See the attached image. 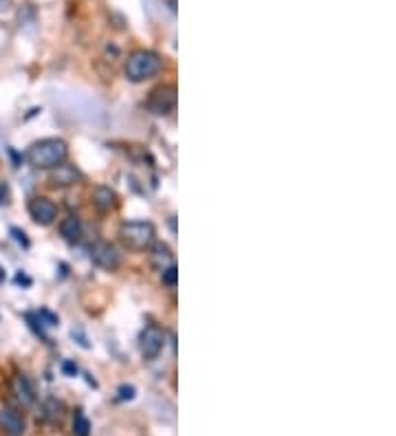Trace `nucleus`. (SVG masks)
<instances>
[{"label":"nucleus","instance_id":"1","mask_svg":"<svg viewBox=\"0 0 396 436\" xmlns=\"http://www.w3.org/2000/svg\"><path fill=\"white\" fill-rule=\"evenodd\" d=\"M69 156V146L62 139H42L29 148L27 161L37 170H53L59 164H64Z\"/></svg>","mask_w":396,"mask_h":436},{"label":"nucleus","instance_id":"7","mask_svg":"<svg viewBox=\"0 0 396 436\" xmlns=\"http://www.w3.org/2000/svg\"><path fill=\"white\" fill-rule=\"evenodd\" d=\"M29 214L37 225H51L55 221V216H57V207H55L53 201H49V198L37 196L29 203Z\"/></svg>","mask_w":396,"mask_h":436},{"label":"nucleus","instance_id":"8","mask_svg":"<svg viewBox=\"0 0 396 436\" xmlns=\"http://www.w3.org/2000/svg\"><path fill=\"white\" fill-rule=\"evenodd\" d=\"M0 428L5 430L7 436H23L25 434L23 414L16 412L13 408H3L0 410Z\"/></svg>","mask_w":396,"mask_h":436},{"label":"nucleus","instance_id":"11","mask_svg":"<svg viewBox=\"0 0 396 436\" xmlns=\"http://www.w3.org/2000/svg\"><path fill=\"white\" fill-rule=\"evenodd\" d=\"M150 263H152V267H154L158 273L168 271L170 267H176V260H174V256H172V251H170L168 245H156V247L152 249Z\"/></svg>","mask_w":396,"mask_h":436},{"label":"nucleus","instance_id":"16","mask_svg":"<svg viewBox=\"0 0 396 436\" xmlns=\"http://www.w3.org/2000/svg\"><path fill=\"white\" fill-rule=\"evenodd\" d=\"M59 408H62V406H59L55 399H49L47 406H45V412H47L45 416H49V419H53V421L59 419Z\"/></svg>","mask_w":396,"mask_h":436},{"label":"nucleus","instance_id":"18","mask_svg":"<svg viewBox=\"0 0 396 436\" xmlns=\"http://www.w3.org/2000/svg\"><path fill=\"white\" fill-rule=\"evenodd\" d=\"M11 234H13V238L16 241L23 245V247H29V238H27V234L25 231H20L18 227H11Z\"/></svg>","mask_w":396,"mask_h":436},{"label":"nucleus","instance_id":"10","mask_svg":"<svg viewBox=\"0 0 396 436\" xmlns=\"http://www.w3.org/2000/svg\"><path fill=\"white\" fill-rule=\"evenodd\" d=\"M79 178H82V174H79V170L75 166H66V164H59L51 176V183L55 188H69V185H75Z\"/></svg>","mask_w":396,"mask_h":436},{"label":"nucleus","instance_id":"15","mask_svg":"<svg viewBox=\"0 0 396 436\" xmlns=\"http://www.w3.org/2000/svg\"><path fill=\"white\" fill-rule=\"evenodd\" d=\"M35 315H37L40 324H45V326H57V317H55L51 311H47V309H40Z\"/></svg>","mask_w":396,"mask_h":436},{"label":"nucleus","instance_id":"12","mask_svg":"<svg viewBox=\"0 0 396 436\" xmlns=\"http://www.w3.org/2000/svg\"><path fill=\"white\" fill-rule=\"evenodd\" d=\"M93 205H95L99 212H110V210H115V207H117V194H115V190H110V188H106V185L95 188V192H93Z\"/></svg>","mask_w":396,"mask_h":436},{"label":"nucleus","instance_id":"19","mask_svg":"<svg viewBox=\"0 0 396 436\" xmlns=\"http://www.w3.org/2000/svg\"><path fill=\"white\" fill-rule=\"evenodd\" d=\"M132 396H134V388L132 386H122V388H119V399H122V401L132 399Z\"/></svg>","mask_w":396,"mask_h":436},{"label":"nucleus","instance_id":"22","mask_svg":"<svg viewBox=\"0 0 396 436\" xmlns=\"http://www.w3.org/2000/svg\"><path fill=\"white\" fill-rule=\"evenodd\" d=\"M3 282H5V269L0 267V285H3Z\"/></svg>","mask_w":396,"mask_h":436},{"label":"nucleus","instance_id":"17","mask_svg":"<svg viewBox=\"0 0 396 436\" xmlns=\"http://www.w3.org/2000/svg\"><path fill=\"white\" fill-rule=\"evenodd\" d=\"M161 280H163V285H168V287H176V267H170L168 271H163V273H161Z\"/></svg>","mask_w":396,"mask_h":436},{"label":"nucleus","instance_id":"20","mask_svg":"<svg viewBox=\"0 0 396 436\" xmlns=\"http://www.w3.org/2000/svg\"><path fill=\"white\" fill-rule=\"evenodd\" d=\"M5 203H9V190L5 183H0V205H5Z\"/></svg>","mask_w":396,"mask_h":436},{"label":"nucleus","instance_id":"4","mask_svg":"<svg viewBox=\"0 0 396 436\" xmlns=\"http://www.w3.org/2000/svg\"><path fill=\"white\" fill-rule=\"evenodd\" d=\"M148 108L154 115H168L176 108V86L168 84V86H158L156 91L150 93L148 99Z\"/></svg>","mask_w":396,"mask_h":436},{"label":"nucleus","instance_id":"2","mask_svg":"<svg viewBox=\"0 0 396 436\" xmlns=\"http://www.w3.org/2000/svg\"><path fill=\"white\" fill-rule=\"evenodd\" d=\"M161 57H158L154 51H134L128 59H126V77L130 82H144V79L154 77L158 71H161Z\"/></svg>","mask_w":396,"mask_h":436},{"label":"nucleus","instance_id":"14","mask_svg":"<svg viewBox=\"0 0 396 436\" xmlns=\"http://www.w3.org/2000/svg\"><path fill=\"white\" fill-rule=\"evenodd\" d=\"M88 432H91L88 419L82 414V410H77L73 419V436H88Z\"/></svg>","mask_w":396,"mask_h":436},{"label":"nucleus","instance_id":"5","mask_svg":"<svg viewBox=\"0 0 396 436\" xmlns=\"http://www.w3.org/2000/svg\"><path fill=\"white\" fill-rule=\"evenodd\" d=\"M139 346H141V355L146 360H154L165 346V331L158 326H148L139 337Z\"/></svg>","mask_w":396,"mask_h":436},{"label":"nucleus","instance_id":"9","mask_svg":"<svg viewBox=\"0 0 396 436\" xmlns=\"http://www.w3.org/2000/svg\"><path fill=\"white\" fill-rule=\"evenodd\" d=\"M11 392H13V396H16V401H18L20 406H25V408H29V406L35 401V390H33L31 382L27 379L25 374L13 377V382H11Z\"/></svg>","mask_w":396,"mask_h":436},{"label":"nucleus","instance_id":"6","mask_svg":"<svg viewBox=\"0 0 396 436\" xmlns=\"http://www.w3.org/2000/svg\"><path fill=\"white\" fill-rule=\"evenodd\" d=\"M91 260L106 271H115L119 267V263H122V256H119V251L110 243H97L91 249Z\"/></svg>","mask_w":396,"mask_h":436},{"label":"nucleus","instance_id":"3","mask_svg":"<svg viewBox=\"0 0 396 436\" xmlns=\"http://www.w3.org/2000/svg\"><path fill=\"white\" fill-rule=\"evenodd\" d=\"M154 225L146 223V221H130L124 223L122 229H119V238L128 249H136V251H144L154 243Z\"/></svg>","mask_w":396,"mask_h":436},{"label":"nucleus","instance_id":"13","mask_svg":"<svg viewBox=\"0 0 396 436\" xmlns=\"http://www.w3.org/2000/svg\"><path fill=\"white\" fill-rule=\"evenodd\" d=\"M59 234L64 236V241L69 243H75L79 234H82V223H79V218L77 216H66L62 223H59Z\"/></svg>","mask_w":396,"mask_h":436},{"label":"nucleus","instance_id":"21","mask_svg":"<svg viewBox=\"0 0 396 436\" xmlns=\"http://www.w3.org/2000/svg\"><path fill=\"white\" fill-rule=\"evenodd\" d=\"M64 370L71 372V374H75V372H77V366H73V364H64Z\"/></svg>","mask_w":396,"mask_h":436}]
</instances>
